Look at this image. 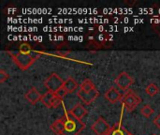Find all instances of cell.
I'll return each mask as SVG.
<instances>
[{
  "label": "cell",
  "mask_w": 160,
  "mask_h": 135,
  "mask_svg": "<svg viewBox=\"0 0 160 135\" xmlns=\"http://www.w3.org/2000/svg\"><path fill=\"white\" fill-rule=\"evenodd\" d=\"M114 83L120 89L128 91L129 87L134 84V79L128 72L123 71L115 78Z\"/></svg>",
  "instance_id": "8992f818"
},
{
  "label": "cell",
  "mask_w": 160,
  "mask_h": 135,
  "mask_svg": "<svg viewBox=\"0 0 160 135\" xmlns=\"http://www.w3.org/2000/svg\"><path fill=\"white\" fill-rule=\"evenodd\" d=\"M145 92L150 96V97H154V96H156L158 92H159V88H158V86H157L155 84H150V85H148L147 86H146V88H145Z\"/></svg>",
  "instance_id": "2e32d148"
},
{
  "label": "cell",
  "mask_w": 160,
  "mask_h": 135,
  "mask_svg": "<svg viewBox=\"0 0 160 135\" xmlns=\"http://www.w3.org/2000/svg\"><path fill=\"white\" fill-rule=\"evenodd\" d=\"M91 129L97 135H108L112 130V127L102 117H99L94 122Z\"/></svg>",
  "instance_id": "5b68a950"
},
{
  "label": "cell",
  "mask_w": 160,
  "mask_h": 135,
  "mask_svg": "<svg viewBox=\"0 0 160 135\" xmlns=\"http://www.w3.org/2000/svg\"><path fill=\"white\" fill-rule=\"evenodd\" d=\"M51 130L55 133L56 135H63L64 134V131H65V126H64V122L63 120L57 119L55 120L52 125H51Z\"/></svg>",
  "instance_id": "7c38bea8"
},
{
  "label": "cell",
  "mask_w": 160,
  "mask_h": 135,
  "mask_svg": "<svg viewBox=\"0 0 160 135\" xmlns=\"http://www.w3.org/2000/svg\"><path fill=\"white\" fill-rule=\"evenodd\" d=\"M8 54L12 57L13 62L22 70H27L41 55L40 53L35 51L30 54H22L20 52H8Z\"/></svg>",
  "instance_id": "6da1fadb"
},
{
  "label": "cell",
  "mask_w": 160,
  "mask_h": 135,
  "mask_svg": "<svg viewBox=\"0 0 160 135\" xmlns=\"http://www.w3.org/2000/svg\"><path fill=\"white\" fill-rule=\"evenodd\" d=\"M108 135H130V132L126 128H124L120 123H117L112 128Z\"/></svg>",
  "instance_id": "4fadbf2b"
},
{
  "label": "cell",
  "mask_w": 160,
  "mask_h": 135,
  "mask_svg": "<svg viewBox=\"0 0 160 135\" xmlns=\"http://www.w3.org/2000/svg\"><path fill=\"white\" fill-rule=\"evenodd\" d=\"M61 119L65 126L63 135H80L81 132L85 129V124L82 120L76 118L69 111L66 112Z\"/></svg>",
  "instance_id": "7a4b0ae2"
},
{
  "label": "cell",
  "mask_w": 160,
  "mask_h": 135,
  "mask_svg": "<svg viewBox=\"0 0 160 135\" xmlns=\"http://www.w3.org/2000/svg\"><path fill=\"white\" fill-rule=\"evenodd\" d=\"M19 52L22 54H30L33 52V48L28 43H22L19 47Z\"/></svg>",
  "instance_id": "ac0fdd59"
},
{
  "label": "cell",
  "mask_w": 160,
  "mask_h": 135,
  "mask_svg": "<svg viewBox=\"0 0 160 135\" xmlns=\"http://www.w3.org/2000/svg\"><path fill=\"white\" fill-rule=\"evenodd\" d=\"M62 101H63V99H61V98H59V97H57L55 95V97L53 98V100L52 101V108H57L61 104Z\"/></svg>",
  "instance_id": "d6986e66"
},
{
  "label": "cell",
  "mask_w": 160,
  "mask_h": 135,
  "mask_svg": "<svg viewBox=\"0 0 160 135\" xmlns=\"http://www.w3.org/2000/svg\"><path fill=\"white\" fill-rule=\"evenodd\" d=\"M130 135H133V134H132V133H130Z\"/></svg>",
  "instance_id": "603a6c76"
},
{
  "label": "cell",
  "mask_w": 160,
  "mask_h": 135,
  "mask_svg": "<svg viewBox=\"0 0 160 135\" xmlns=\"http://www.w3.org/2000/svg\"><path fill=\"white\" fill-rule=\"evenodd\" d=\"M78 97L85 103V104H90L92 103L98 96H99V92L97 88H95L94 90L90 91V92H84L82 90H79L78 91Z\"/></svg>",
  "instance_id": "52a82bcc"
},
{
  "label": "cell",
  "mask_w": 160,
  "mask_h": 135,
  "mask_svg": "<svg viewBox=\"0 0 160 135\" xmlns=\"http://www.w3.org/2000/svg\"><path fill=\"white\" fill-rule=\"evenodd\" d=\"M55 97V93L47 91L45 94H43L41 96L40 101L47 107V108H52V101L53 100V98Z\"/></svg>",
  "instance_id": "5bb4252c"
},
{
  "label": "cell",
  "mask_w": 160,
  "mask_h": 135,
  "mask_svg": "<svg viewBox=\"0 0 160 135\" xmlns=\"http://www.w3.org/2000/svg\"><path fill=\"white\" fill-rule=\"evenodd\" d=\"M104 97L106 100H108L111 103H116L118 101H121L123 95L120 94V92L114 88V87H111L109 90H107V92L104 94Z\"/></svg>",
  "instance_id": "ba28073f"
},
{
  "label": "cell",
  "mask_w": 160,
  "mask_h": 135,
  "mask_svg": "<svg viewBox=\"0 0 160 135\" xmlns=\"http://www.w3.org/2000/svg\"><path fill=\"white\" fill-rule=\"evenodd\" d=\"M8 78H9V75L7 72H5L3 70H0V83H4Z\"/></svg>",
  "instance_id": "44dd1931"
},
{
  "label": "cell",
  "mask_w": 160,
  "mask_h": 135,
  "mask_svg": "<svg viewBox=\"0 0 160 135\" xmlns=\"http://www.w3.org/2000/svg\"><path fill=\"white\" fill-rule=\"evenodd\" d=\"M69 112L79 120H82L87 115V110L81 103H77L74 107H72L69 110Z\"/></svg>",
  "instance_id": "30bf717a"
},
{
  "label": "cell",
  "mask_w": 160,
  "mask_h": 135,
  "mask_svg": "<svg viewBox=\"0 0 160 135\" xmlns=\"http://www.w3.org/2000/svg\"><path fill=\"white\" fill-rule=\"evenodd\" d=\"M141 114L145 117H150L153 114H154V109L150 106V105H144L142 109H141Z\"/></svg>",
  "instance_id": "e0dca14e"
},
{
  "label": "cell",
  "mask_w": 160,
  "mask_h": 135,
  "mask_svg": "<svg viewBox=\"0 0 160 135\" xmlns=\"http://www.w3.org/2000/svg\"><path fill=\"white\" fill-rule=\"evenodd\" d=\"M154 124L158 128V129H160V114L154 119Z\"/></svg>",
  "instance_id": "7402d4cb"
},
{
  "label": "cell",
  "mask_w": 160,
  "mask_h": 135,
  "mask_svg": "<svg viewBox=\"0 0 160 135\" xmlns=\"http://www.w3.org/2000/svg\"><path fill=\"white\" fill-rule=\"evenodd\" d=\"M95 88H96V86L90 79H85L82 82V84L81 85V90H82L84 92H90V91L94 90Z\"/></svg>",
  "instance_id": "9a60e30c"
},
{
  "label": "cell",
  "mask_w": 160,
  "mask_h": 135,
  "mask_svg": "<svg viewBox=\"0 0 160 135\" xmlns=\"http://www.w3.org/2000/svg\"><path fill=\"white\" fill-rule=\"evenodd\" d=\"M78 86H79V85H78L77 81H76L75 79H73L72 77H68V78L65 81L64 86H63V87L66 89V91L68 92V94L73 93V92L78 88Z\"/></svg>",
  "instance_id": "8fae6325"
},
{
  "label": "cell",
  "mask_w": 160,
  "mask_h": 135,
  "mask_svg": "<svg viewBox=\"0 0 160 135\" xmlns=\"http://www.w3.org/2000/svg\"><path fill=\"white\" fill-rule=\"evenodd\" d=\"M65 81L55 72L52 73L43 83L44 86L48 89V91L55 93L57 90H59L61 87H63Z\"/></svg>",
  "instance_id": "277c9868"
},
{
  "label": "cell",
  "mask_w": 160,
  "mask_h": 135,
  "mask_svg": "<svg viewBox=\"0 0 160 135\" xmlns=\"http://www.w3.org/2000/svg\"><path fill=\"white\" fill-rule=\"evenodd\" d=\"M67 94H68V92L66 91V89H65L64 87H61L59 90H57V91L55 92V95H56L57 97L61 98V99H63Z\"/></svg>",
  "instance_id": "ffe728a7"
},
{
  "label": "cell",
  "mask_w": 160,
  "mask_h": 135,
  "mask_svg": "<svg viewBox=\"0 0 160 135\" xmlns=\"http://www.w3.org/2000/svg\"><path fill=\"white\" fill-rule=\"evenodd\" d=\"M141 101H142L141 98L134 91L130 89L126 91V93L123 95V98L121 100V102L123 103L125 108L129 112H132L141 103Z\"/></svg>",
  "instance_id": "3957f363"
},
{
  "label": "cell",
  "mask_w": 160,
  "mask_h": 135,
  "mask_svg": "<svg viewBox=\"0 0 160 135\" xmlns=\"http://www.w3.org/2000/svg\"><path fill=\"white\" fill-rule=\"evenodd\" d=\"M41 96H42V95H40V93L37 90V88L33 86V87H31V88L26 92V94L24 95V98L26 99V101H27L29 103L35 105L38 101H40Z\"/></svg>",
  "instance_id": "9c48e42d"
}]
</instances>
